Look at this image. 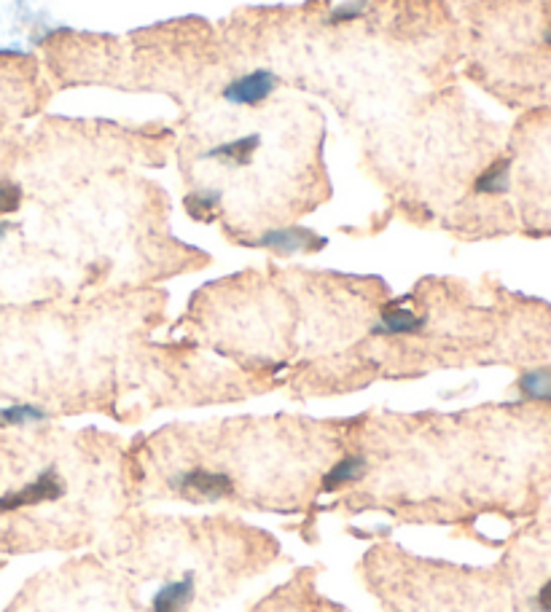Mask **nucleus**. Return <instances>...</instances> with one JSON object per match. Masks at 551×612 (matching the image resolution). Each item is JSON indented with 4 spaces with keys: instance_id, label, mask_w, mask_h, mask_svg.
<instances>
[{
    "instance_id": "9",
    "label": "nucleus",
    "mask_w": 551,
    "mask_h": 612,
    "mask_svg": "<svg viewBox=\"0 0 551 612\" xmlns=\"http://www.w3.org/2000/svg\"><path fill=\"white\" fill-rule=\"evenodd\" d=\"M366 468H368V464L363 457H355V455L353 457H342L326 473L324 492H333V490H339V486L355 484L357 479H363V475H366Z\"/></svg>"
},
{
    "instance_id": "1",
    "label": "nucleus",
    "mask_w": 551,
    "mask_h": 612,
    "mask_svg": "<svg viewBox=\"0 0 551 612\" xmlns=\"http://www.w3.org/2000/svg\"><path fill=\"white\" fill-rule=\"evenodd\" d=\"M66 494V481L62 475L57 473L55 468L44 470L38 479H33L31 484H25L22 490L9 492L0 497V514H11V510H22V508H33V505H44V503H55Z\"/></svg>"
},
{
    "instance_id": "15",
    "label": "nucleus",
    "mask_w": 551,
    "mask_h": 612,
    "mask_svg": "<svg viewBox=\"0 0 551 612\" xmlns=\"http://www.w3.org/2000/svg\"><path fill=\"white\" fill-rule=\"evenodd\" d=\"M9 228H11V223L0 221V243H3V239H5V234H9Z\"/></svg>"
},
{
    "instance_id": "3",
    "label": "nucleus",
    "mask_w": 551,
    "mask_h": 612,
    "mask_svg": "<svg viewBox=\"0 0 551 612\" xmlns=\"http://www.w3.org/2000/svg\"><path fill=\"white\" fill-rule=\"evenodd\" d=\"M328 245L326 237H320L318 232L307 226H283V228H269L256 239V247L272 250L278 256H296V252H315L324 250Z\"/></svg>"
},
{
    "instance_id": "8",
    "label": "nucleus",
    "mask_w": 551,
    "mask_h": 612,
    "mask_svg": "<svg viewBox=\"0 0 551 612\" xmlns=\"http://www.w3.org/2000/svg\"><path fill=\"white\" fill-rule=\"evenodd\" d=\"M508 180H512V158H497L473 180V193H479V197H501V193L508 191Z\"/></svg>"
},
{
    "instance_id": "11",
    "label": "nucleus",
    "mask_w": 551,
    "mask_h": 612,
    "mask_svg": "<svg viewBox=\"0 0 551 612\" xmlns=\"http://www.w3.org/2000/svg\"><path fill=\"white\" fill-rule=\"evenodd\" d=\"M46 411L31 403H14L0 409V427H25L33 422H44Z\"/></svg>"
},
{
    "instance_id": "4",
    "label": "nucleus",
    "mask_w": 551,
    "mask_h": 612,
    "mask_svg": "<svg viewBox=\"0 0 551 612\" xmlns=\"http://www.w3.org/2000/svg\"><path fill=\"white\" fill-rule=\"evenodd\" d=\"M175 490L195 499H226L234 494V481L226 473L195 468L175 479Z\"/></svg>"
},
{
    "instance_id": "7",
    "label": "nucleus",
    "mask_w": 551,
    "mask_h": 612,
    "mask_svg": "<svg viewBox=\"0 0 551 612\" xmlns=\"http://www.w3.org/2000/svg\"><path fill=\"white\" fill-rule=\"evenodd\" d=\"M195 575H184L180 580H173L167 582V586H162L160 591L154 593V599H151V610L154 612H184L189 608L191 602H195Z\"/></svg>"
},
{
    "instance_id": "5",
    "label": "nucleus",
    "mask_w": 551,
    "mask_h": 612,
    "mask_svg": "<svg viewBox=\"0 0 551 612\" xmlns=\"http://www.w3.org/2000/svg\"><path fill=\"white\" fill-rule=\"evenodd\" d=\"M422 328H425V317L412 311L409 306L392 304L388 309H383V317L374 326V333H379V337H414Z\"/></svg>"
},
{
    "instance_id": "10",
    "label": "nucleus",
    "mask_w": 551,
    "mask_h": 612,
    "mask_svg": "<svg viewBox=\"0 0 551 612\" xmlns=\"http://www.w3.org/2000/svg\"><path fill=\"white\" fill-rule=\"evenodd\" d=\"M517 390L521 392V398L527 400H543V403H551V368H536L521 374L517 381Z\"/></svg>"
},
{
    "instance_id": "6",
    "label": "nucleus",
    "mask_w": 551,
    "mask_h": 612,
    "mask_svg": "<svg viewBox=\"0 0 551 612\" xmlns=\"http://www.w3.org/2000/svg\"><path fill=\"white\" fill-rule=\"evenodd\" d=\"M259 145H261V134H243V138L224 140V143L213 145V149L202 153V158L232 164V167H248V164L254 162Z\"/></svg>"
},
{
    "instance_id": "12",
    "label": "nucleus",
    "mask_w": 551,
    "mask_h": 612,
    "mask_svg": "<svg viewBox=\"0 0 551 612\" xmlns=\"http://www.w3.org/2000/svg\"><path fill=\"white\" fill-rule=\"evenodd\" d=\"M186 210H189L191 217L197 221H210L221 208V191H191L189 197L184 199Z\"/></svg>"
},
{
    "instance_id": "13",
    "label": "nucleus",
    "mask_w": 551,
    "mask_h": 612,
    "mask_svg": "<svg viewBox=\"0 0 551 612\" xmlns=\"http://www.w3.org/2000/svg\"><path fill=\"white\" fill-rule=\"evenodd\" d=\"M366 9L368 0H344V3H339L337 9L331 11L328 22H331V25H348V22L361 20V16L366 14Z\"/></svg>"
},
{
    "instance_id": "2",
    "label": "nucleus",
    "mask_w": 551,
    "mask_h": 612,
    "mask_svg": "<svg viewBox=\"0 0 551 612\" xmlns=\"http://www.w3.org/2000/svg\"><path fill=\"white\" fill-rule=\"evenodd\" d=\"M274 90H278V75L267 68H256L228 81L224 86V99L237 108H256V105L267 103Z\"/></svg>"
},
{
    "instance_id": "14",
    "label": "nucleus",
    "mask_w": 551,
    "mask_h": 612,
    "mask_svg": "<svg viewBox=\"0 0 551 612\" xmlns=\"http://www.w3.org/2000/svg\"><path fill=\"white\" fill-rule=\"evenodd\" d=\"M22 204V188L11 180H0V217L16 213Z\"/></svg>"
}]
</instances>
